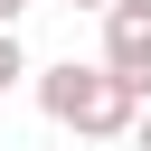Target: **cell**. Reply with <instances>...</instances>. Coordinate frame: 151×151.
<instances>
[{
  "instance_id": "1",
  "label": "cell",
  "mask_w": 151,
  "mask_h": 151,
  "mask_svg": "<svg viewBox=\"0 0 151 151\" xmlns=\"http://www.w3.org/2000/svg\"><path fill=\"white\" fill-rule=\"evenodd\" d=\"M38 113L57 123V132H76V142H132V123H142V94L113 76V66H38Z\"/></svg>"
},
{
  "instance_id": "2",
  "label": "cell",
  "mask_w": 151,
  "mask_h": 151,
  "mask_svg": "<svg viewBox=\"0 0 151 151\" xmlns=\"http://www.w3.org/2000/svg\"><path fill=\"white\" fill-rule=\"evenodd\" d=\"M104 66L151 104V0H104Z\"/></svg>"
},
{
  "instance_id": "3",
  "label": "cell",
  "mask_w": 151,
  "mask_h": 151,
  "mask_svg": "<svg viewBox=\"0 0 151 151\" xmlns=\"http://www.w3.org/2000/svg\"><path fill=\"white\" fill-rule=\"evenodd\" d=\"M19 76H38V66H28V47H19V28H0V94H9Z\"/></svg>"
},
{
  "instance_id": "4",
  "label": "cell",
  "mask_w": 151,
  "mask_h": 151,
  "mask_svg": "<svg viewBox=\"0 0 151 151\" xmlns=\"http://www.w3.org/2000/svg\"><path fill=\"white\" fill-rule=\"evenodd\" d=\"M28 9H38V0H0V28H19V19H28Z\"/></svg>"
},
{
  "instance_id": "5",
  "label": "cell",
  "mask_w": 151,
  "mask_h": 151,
  "mask_svg": "<svg viewBox=\"0 0 151 151\" xmlns=\"http://www.w3.org/2000/svg\"><path fill=\"white\" fill-rule=\"evenodd\" d=\"M132 151H151V104H142V123H132Z\"/></svg>"
},
{
  "instance_id": "6",
  "label": "cell",
  "mask_w": 151,
  "mask_h": 151,
  "mask_svg": "<svg viewBox=\"0 0 151 151\" xmlns=\"http://www.w3.org/2000/svg\"><path fill=\"white\" fill-rule=\"evenodd\" d=\"M66 9H94V19H104V0H66Z\"/></svg>"
}]
</instances>
